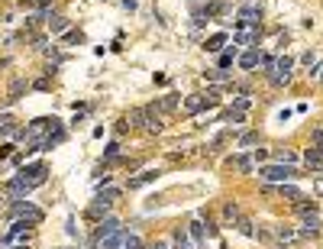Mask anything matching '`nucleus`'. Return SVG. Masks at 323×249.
Here are the masks:
<instances>
[{
    "instance_id": "nucleus-1",
    "label": "nucleus",
    "mask_w": 323,
    "mask_h": 249,
    "mask_svg": "<svg viewBox=\"0 0 323 249\" xmlns=\"http://www.w3.org/2000/svg\"><path fill=\"white\" fill-rule=\"evenodd\" d=\"M10 220H23V223L36 226V223L46 220V214H42L36 204H29V201H10Z\"/></svg>"
},
{
    "instance_id": "nucleus-2",
    "label": "nucleus",
    "mask_w": 323,
    "mask_h": 249,
    "mask_svg": "<svg viewBox=\"0 0 323 249\" xmlns=\"http://www.w3.org/2000/svg\"><path fill=\"white\" fill-rule=\"evenodd\" d=\"M300 171L294 165H281V162H271V165H262L259 168V178L265 181H275V185H288L291 178H297Z\"/></svg>"
},
{
    "instance_id": "nucleus-3",
    "label": "nucleus",
    "mask_w": 323,
    "mask_h": 249,
    "mask_svg": "<svg viewBox=\"0 0 323 249\" xmlns=\"http://www.w3.org/2000/svg\"><path fill=\"white\" fill-rule=\"evenodd\" d=\"M291 78H294V58L291 55H281L275 62V71L269 75V81L275 87H285V84H291Z\"/></svg>"
},
{
    "instance_id": "nucleus-4",
    "label": "nucleus",
    "mask_w": 323,
    "mask_h": 249,
    "mask_svg": "<svg viewBox=\"0 0 323 249\" xmlns=\"http://www.w3.org/2000/svg\"><path fill=\"white\" fill-rule=\"evenodd\" d=\"M120 197V188H107V191H100L97 197H94V204L87 207V217L91 220H104V210H110V204Z\"/></svg>"
},
{
    "instance_id": "nucleus-5",
    "label": "nucleus",
    "mask_w": 323,
    "mask_h": 249,
    "mask_svg": "<svg viewBox=\"0 0 323 249\" xmlns=\"http://www.w3.org/2000/svg\"><path fill=\"white\" fill-rule=\"evenodd\" d=\"M20 178H23L26 185H29V191H32V188H39V185H46V181H49V168H46L42 162L26 165V168L20 171Z\"/></svg>"
},
{
    "instance_id": "nucleus-6",
    "label": "nucleus",
    "mask_w": 323,
    "mask_h": 249,
    "mask_svg": "<svg viewBox=\"0 0 323 249\" xmlns=\"http://www.w3.org/2000/svg\"><path fill=\"white\" fill-rule=\"evenodd\" d=\"M259 32H262V26H252V23H236L233 42H239V46H259Z\"/></svg>"
},
{
    "instance_id": "nucleus-7",
    "label": "nucleus",
    "mask_w": 323,
    "mask_h": 249,
    "mask_svg": "<svg viewBox=\"0 0 323 249\" xmlns=\"http://www.w3.org/2000/svg\"><path fill=\"white\" fill-rule=\"evenodd\" d=\"M116 230H123V223H120V220L116 217H104L97 223V230H94V236H91V246L97 249V243L104 240V236H110V233H116Z\"/></svg>"
},
{
    "instance_id": "nucleus-8",
    "label": "nucleus",
    "mask_w": 323,
    "mask_h": 249,
    "mask_svg": "<svg viewBox=\"0 0 323 249\" xmlns=\"http://www.w3.org/2000/svg\"><path fill=\"white\" fill-rule=\"evenodd\" d=\"M275 236H278L281 246H297V243L304 240L300 230H297V226H291V223H275Z\"/></svg>"
},
{
    "instance_id": "nucleus-9",
    "label": "nucleus",
    "mask_w": 323,
    "mask_h": 249,
    "mask_svg": "<svg viewBox=\"0 0 323 249\" xmlns=\"http://www.w3.org/2000/svg\"><path fill=\"white\" fill-rule=\"evenodd\" d=\"M236 23H252V26H262V7H259V3H242V7H239Z\"/></svg>"
},
{
    "instance_id": "nucleus-10",
    "label": "nucleus",
    "mask_w": 323,
    "mask_h": 249,
    "mask_svg": "<svg viewBox=\"0 0 323 249\" xmlns=\"http://www.w3.org/2000/svg\"><path fill=\"white\" fill-rule=\"evenodd\" d=\"M3 194H7V197H13V201H23V197L29 194V185H26V181L20 178V175H16V178H10L7 185H3Z\"/></svg>"
},
{
    "instance_id": "nucleus-11",
    "label": "nucleus",
    "mask_w": 323,
    "mask_h": 249,
    "mask_svg": "<svg viewBox=\"0 0 323 249\" xmlns=\"http://www.w3.org/2000/svg\"><path fill=\"white\" fill-rule=\"evenodd\" d=\"M259 58H262V52H259V46H249L242 55H236V62H239V68H246V71H255V65H259Z\"/></svg>"
},
{
    "instance_id": "nucleus-12",
    "label": "nucleus",
    "mask_w": 323,
    "mask_h": 249,
    "mask_svg": "<svg viewBox=\"0 0 323 249\" xmlns=\"http://www.w3.org/2000/svg\"><path fill=\"white\" fill-rule=\"evenodd\" d=\"M68 16H58V13H49L46 16V29L52 32V36H62V32H68Z\"/></svg>"
},
{
    "instance_id": "nucleus-13",
    "label": "nucleus",
    "mask_w": 323,
    "mask_h": 249,
    "mask_svg": "<svg viewBox=\"0 0 323 249\" xmlns=\"http://www.w3.org/2000/svg\"><path fill=\"white\" fill-rule=\"evenodd\" d=\"M230 223L236 226V230H239L242 236H255V233H259V226H255V223H252V217H246V214H239V217H233Z\"/></svg>"
},
{
    "instance_id": "nucleus-14",
    "label": "nucleus",
    "mask_w": 323,
    "mask_h": 249,
    "mask_svg": "<svg viewBox=\"0 0 323 249\" xmlns=\"http://www.w3.org/2000/svg\"><path fill=\"white\" fill-rule=\"evenodd\" d=\"M304 165H307L310 171H323V152H320V149H314V146H310L307 152H304Z\"/></svg>"
},
{
    "instance_id": "nucleus-15",
    "label": "nucleus",
    "mask_w": 323,
    "mask_h": 249,
    "mask_svg": "<svg viewBox=\"0 0 323 249\" xmlns=\"http://www.w3.org/2000/svg\"><path fill=\"white\" fill-rule=\"evenodd\" d=\"M178 104H181V94H165V97L155 104V110H159V113H175Z\"/></svg>"
},
{
    "instance_id": "nucleus-16",
    "label": "nucleus",
    "mask_w": 323,
    "mask_h": 249,
    "mask_svg": "<svg viewBox=\"0 0 323 249\" xmlns=\"http://www.w3.org/2000/svg\"><path fill=\"white\" fill-rule=\"evenodd\" d=\"M188 233L194 236V249H204V240H207V230H204V220H191Z\"/></svg>"
},
{
    "instance_id": "nucleus-17",
    "label": "nucleus",
    "mask_w": 323,
    "mask_h": 249,
    "mask_svg": "<svg viewBox=\"0 0 323 249\" xmlns=\"http://www.w3.org/2000/svg\"><path fill=\"white\" fill-rule=\"evenodd\" d=\"M230 165H236V171H239V175H252V171H255L252 156H236V159H230Z\"/></svg>"
},
{
    "instance_id": "nucleus-18",
    "label": "nucleus",
    "mask_w": 323,
    "mask_h": 249,
    "mask_svg": "<svg viewBox=\"0 0 323 249\" xmlns=\"http://www.w3.org/2000/svg\"><path fill=\"white\" fill-rule=\"evenodd\" d=\"M123 233H126V230H116V233L104 236V240L97 243V249H120V246H123Z\"/></svg>"
},
{
    "instance_id": "nucleus-19",
    "label": "nucleus",
    "mask_w": 323,
    "mask_h": 249,
    "mask_svg": "<svg viewBox=\"0 0 323 249\" xmlns=\"http://www.w3.org/2000/svg\"><path fill=\"white\" fill-rule=\"evenodd\" d=\"M223 46H226V36H223V32H216V36H210V39L204 42L207 52H223Z\"/></svg>"
},
{
    "instance_id": "nucleus-20",
    "label": "nucleus",
    "mask_w": 323,
    "mask_h": 249,
    "mask_svg": "<svg viewBox=\"0 0 323 249\" xmlns=\"http://www.w3.org/2000/svg\"><path fill=\"white\" fill-rule=\"evenodd\" d=\"M278 194L285 197V201H291V204H297L300 197H304V194H300V191H297L294 185H281V188H278Z\"/></svg>"
},
{
    "instance_id": "nucleus-21",
    "label": "nucleus",
    "mask_w": 323,
    "mask_h": 249,
    "mask_svg": "<svg viewBox=\"0 0 323 249\" xmlns=\"http://www.w3.org/2000/svg\"><path fill=\"white\" fill-rule=\"evenodd\" d=\"M220 120H226V123H246V110L230 107V110H223V117H220Z\"/></svg>"
},
{
    "instance_id": "nucleus-22",
    "label": "nucleus",
    "mask_w": 323,
    "mask_h": 249,
    "mask_svg": "<svg viewBox=\"0 0 323 249\" xmlns=\"http://www.w3.org/2000/svg\"><path fill=\"white\" fill-rule=\"evenodd\" d=\"M13 136H20V133H16V123H13V117H10L7 123H0V142L13 139Z\"/></svg>"
},
{
    "instance_id": "nucleus-23",
    "label": "nucleus",
    "mask_w": 323,
    "mask_h": 249,
    "mask_svg": "<svg viewBox=\"0 0 323 249\" xmlns=\"http://www.w3.org/2000/svg\"><path fill=\"white\" fill-rule=\"evenodd\" d=\"M155 178H159V171H142V175L130 178V188H142V185H149V181H155Z\"/></svg>"
},
{
    "instance_id": "nucleus-24",
    "label": "nucleus",
    "mask_w": 323,
    "mask_h": 249,
    "mask_svg": "<svg viewBox=\"0 0 323 249\" xmlns=\"http://www.w3.org/2000/svg\"><path fill=\"white\" fill-rule=\"evenodd\" d=\"M236 62V49H223V52H220V68H230V65Z\"/></svg>"
},
{
    "instance_id": "nucleus-25",
    "label": "nucleus",
    "mask_w": 323,
    "mask_h": 249,
    "mask_svg": "<svg viewBox=\"0 0 323 249\" xmlns=\"http://www.w3.org/2000/svg\"><path fill=\"white\" fill-rule=\"evenodd\" d=\"M275 159H278L281 165H294V162H297V156H294L291 149H278V152H275Z\"/></svg>"
},
{
    "instance_id": "nucleus-26",
    "label": "nucleus",
    "mask_w": 323,
    "mask_h": 249,
    "mask_svg": "<svg viewBox=\"0 0 323 249\" xmlns=\"http://www.w3.org/2000/svg\"><path fill=\"white\" fill-rule=\"evenodd\" d=\"M275 62H278L275 55H262V58H259V65H262V75H271V71H275Z\"/></svg>"
},
{
    "instance_id": "nucleus-27",
    "label": "nucleus",
    "mask_w": 323,
    "mask_h": 249,
    "mask_svg": "<svg viewBox=\"0 0 323 249\" xmlns=\"http://www.w3.org/2000/svg\"><path fill=\"white\" fill-rule=\"evenodd\" d=\"M294 210H297V217H304V214H314V201H304V197H300V201L297 204H294Z\"/></svg>"
},
{
    "instance_id": "nucleus-28",
    "label": "nucleus",
    "mask_w": 323,
    "mask_h": 249,
    "mask_svg": "<svg viewBox=\"0 0 323 249\" xmlns=\"http://www.w3.org/2000/svg\"><path fill=\"white\" fill-rule=\"evenodd\" d=\"M120 249H142V243H139L136 233H123V246Z\"/></svg>"
},
{
    "instance_id": "nucleus-29",
    "label": "nucleus",
    "mask_w": 323,
    "mask_h": 249,
    "mask_svg": "<svg viewBox=\"0 0 323 249\" xmlns=\"http://www.w3.org/2000/svg\"><path fill=\"white\" fill-rule=\"evenodd\" d=\"M239 214H242V210H239V204H236V201H226V204H223V217H226V220L239 217Z\"/></svg>"
},
{
    "instance_id": "nucleus-30",
    "label": "nucleus",
    "mask_w": 323,
    "mask_h": 249,
    "mask_svg": "<svg viewBox=\"0 0 323 249\" xmlns=\"http://www.w3.org/2000/svg\"><path fill=\"white\" fill-rule=\"evenodd\" d=\"M175 243H178V249H194L191 240H188V230H175Z\"/></svg>"
},
{
    "instance_id": "nucleus-31",
    "label": "nucleus",
    "mask_w": 323,
    "mask_h": 249,
    "mask_svg": "<svg viewBox=\"0 0 323 249\" xmlns=\"http://www.w3.org/2000/svg\"><path fill=\"white\" fill-rule=\"evenodd\" d=\"M204 78H207V81H226V71L223 68H207V71H204Z\"/></svg>"
},
{
    "instance_id": "nucleus-32",
    "label": "nucleus",
    "mask_w": 323,
    "mask_h": 249,
    "mask_svg": "<svg viewBox=\"0 0 323 249\" xmlns=\"http://www.w3.org/2000/svg\"><path fill=\"white\" fill-rule=\"evenodd\" d=\"M252 142H259V133H255V130H249V133L239 136V146H252Z\"/></svg>"
},
{
    "instance_id": "nucleus-33",
    "label": "nucleus",
    "mask_w": 323,
    "mask_h": 249,
    "mask_svg": "<svg viewBox=\"0 0 323 249\" xmlns=\"http://www.w3.org/2000/svg\"><path fill=\"white\" fill-rule=\"evenodd\" d=\"M120 156V142H110L107 149H104V162H110V159H116Z\"/></svg>"
},
{
    "instance_id": "nucleus-34",
    "label": "nucleus",
    "mask_w": 323,
    "mask_h": 249,
    "mask_svg": "<svg viewBox=\"0 0 323 249\" xmlns=\"http://www.w3.org/2000/svg\"><path fill=\"white\" fill-rule=\"evenodd\" d=\"M23 91H26V81H13V84H10V101H16Z\"/></svg>"
},
{
    "instance_id": "nucleus-35",
    "label": "nucleus",
    "mask_w": 323,
    "mask_h": 249,
    "mask_svg": "<svg viewBox=\"0 0 323 249\" xmlns=\"http://www.w3.org/2000/svg\"><path fill=\"white\" fill-rule=\"evenodd\" d=\"M142 130H146V133H159V130H162V120H159V117H152L146 126H142Z\"/></svg>"
},
{
    "instance_id": "nucleus-36",
    "label": "nucleus",
    "mask_w": 323,
    "mask_h": 249,
    "mask_svg": "<svg viewBox=\"0 0 323 249\" xmlns=\"http://www.w3.org/2000/svg\"><path fill=\"white\" fill-rule=\"evenodd\" d=\"M233 107H236V110H249V97H246V94H242V97H236V101H233Z\"/></svg>"
},
{
    "instance_id": "nucleus-37",
    "label": "nucleus",
    "mask_w": 323,
    "mask_h": 249,
    "mask_svg": "<svg viewBox=\"0 0 323 249\" xmlns=\"http://www.w3.org/2000/svg\"><path fill=\"white\" fill-rule=\"evenodd\" d=\"M81 39H84L81 32H68V36H65V42H68V46H75V42H81Z\"/></svg>"
},
{
    "instance_id": "nucleus-38",
    "label": "nucleus",
    "mask_w": 323,
    "mask_h": 249,
    "mask_svg": "<svg viewBox=\"0 0 323 249\" xmlns=\"http://www.w3.org/2000/svg\"><path fill=\"white\" fill-rule=\"evenodd\" d=\"M146 249H168V243H165V240H152Z\"/></svg>"
},
{
    "instance_id": "nucleus-39",
    "label": "nucleus",
    "mask_w": 323,
    "mask_h": 249,
    "mask_svg": "<svg viewBox=\"0 0 323 249\" xmlns=\"http://www.w3.org/2000/svg\"><path fill=\"white\" fill-rule=\"evenodd\" d=\"M32 87H36V91H46L49 81H46V78H39V81H32Z\"/></svg>"
},
{
    "instance_id": "nucleus-40",
    "label": "nucleus",
    "mask_w": 323,
    "mask_h": 249,
    "mask_svg": "<svg viewBox=\"0 0 323 249\" xmlns=\"http://www.w3.org/2000/svg\"><path fill=\"white\" fill-rule=\"evenodd\" d=\"M10 152H13V146H10V142H7V146H0V159H10Z\"/></svg>"
},
{
    "instance_id": "nucleus-41",
    "label": "nucleus",
    "mask_w": 323,
    "mask_h": 249,
    "mask_svg": "<svg viewBox=\"0 0 323 249\" xmlns=\"http://www.w3.org/2000/svg\"><path fill=\"white\" fill-rule=\"evenodd\" d=\"M317 62V55L314 52H304V65H307V68H310V65H314Z\"/></svg>"
},
{
    "instance_id": "nucleus-42",
    "label": "nucleus",
    "mask_w": 323,
    "mask_h": 249,
    "mask_svg": "<svg viewBox=\"0 0 323 249\" xmlns=\"http://www.w3.org/2000/svg\"><path fill=\"white\" fill-rule=\"evenodd\" d=\"M314 194H320V197H323V178H317V181H314Z\"/></svg>"
},
{
    "instance_id": "nucleus-43",
    "label": "nucleus",
    "mask_w": 323,
    "mask_h": 249,
    "mask_svg": "<svg viewBox=\"0 0 323 249\" xmlns=\"http://www.w3.org/2000/svg\"><path fill=\"white\" fill-rule=\"evenodd\" d=\"M123 7L126 10H136V0H123Z\"/></svg>"
},
{
    "instance_id": "nucleus-44",
    "label": "nucleus",
    "mask_w": 323,
    "mask_h": 249,
    "mask_svg": "<svg viewBox=\"0 0 323 249\" xmlns=\"http://www.w3.org/2000/svg\"><path fill=\"white\" fill-rule=\"evenodd\" d=\"M7 120H10V113H0V123H7Z\"/></svg>"
},
{
    "instance_id": "nucleus-45",
    "label": "nucleus",
    "mask_w": 323,
    "mask_h": 249,
    "mask_svg": "<svg viewBox=\"0 0 323 249\" xmlns=\"http://www.w3.org/2000/svg\"><path fill=\"white\" fill-rule=\"evenodd\" d=\"M3 204H7V194H3V197H0V207H3Z\"/></svg>"
},
{
    "instance_id": "nucleus-46",
    "label": "nucleus",
    "mask_w": 323,
    "mask_h": 249,
    "mask_svg": "<svg viewBox=\"0 0 323 249\" xmlns=\"http://www.w3.org/2000/svg\"><path fill=\"white\" fill-rule=\"evenodd\" d=\"M10 249H26V246H10Z\"/></svg>"
},
{
    "instance_id": "nucleus-47",
    "label": "nucleus",
    "mask_w": 323,
    "mask_h": 249,
    "mask_svg": "<svg viewBox=\"0 0 323 249\" xmlns=\"http://www.w3.org/2000/svg\"><path fill=\"white\" fill-rule=\"evenodd\" d=\"M275 249H278V246H275Z\"/></svg>"
}]
</instances>
